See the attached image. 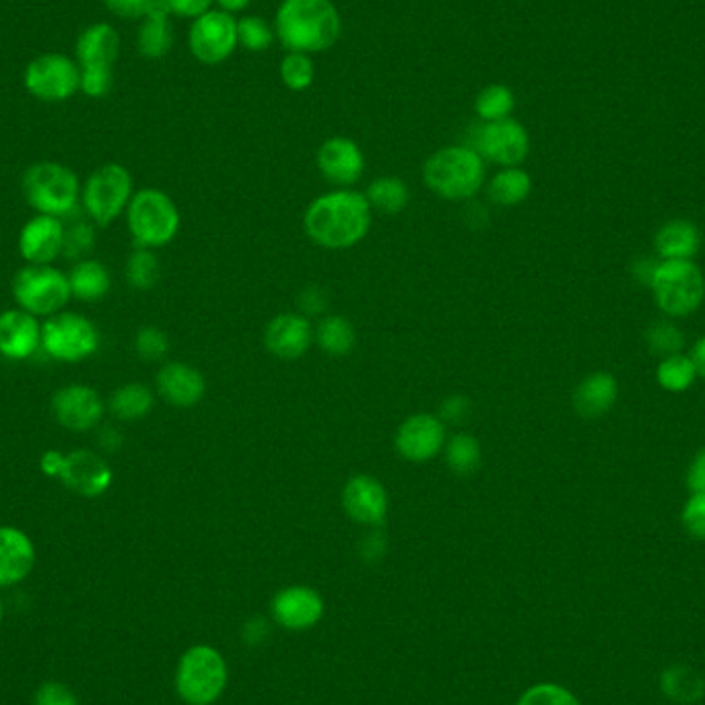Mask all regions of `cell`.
Returning a JSON list of instances; mask_svg holds the SVG:
<instances>
[{"mask_svg":"<svg viewBox=\"0 0 705 705\" xmlns=\"http://www.w3.org/2000/svg\"><path fill=\"white\" fill-rule=\"evenodd\" d=\"M64 463H66V454H62L61 450H48L40 458V468H42L45 477L61 479Z\"/></svg>","mask_w":705,"mask_h":705,"instance_id":"obj_54","label":"cell"},{"mask_svg":"<svg viewBox=\"0 0 705 705\" xmlns=\"http://www.w3.org/2000/svg\"><path fill=\"white\" fill-rule=\"evenodd\" d=\"M122 40L118 30L112 23L97 21L91 23L76 35L75 61L81 71L114 73V66L121 56Z\"/></svg>","mask_w":705,"mask_h":705,"instance_id":"obj_18","label":"cell"},{"mask_svg":"<svg viewBox=\"0 0 705 705\" xmlns=\"http://www.w3.org/2000/svg\"><path fill=\"white\" fill-rule=\"evenodd\" d=\"M702 231L690 219H671L654 234L659 260H693L702 250Z\"/></svg>","mask_w":705,"mask_h":705,"instance_id":"obj_27","label":"cell"},{"mask_svg":"<svg viewBox=\"0 0 705 705\" xmlns=\"http://www.w3.org/2000/svg\"><path fill=\"white\" fill-rule=\"evenodd\" d=\"M516 110V95L508 85L491 83L477 93L475 97V114L479 122H497L511 118Z\"/></svg>","mask_w":705,"mask_h":705,"instance_id":"obj_37","label":"cell"},{"mask_svg":"<svg viewBox=\"0 0 705 705\" xmlns=\"http://www.w3.org/2000/svg\"><path fill=\"white\" fill-rule=\"evenodd\" d=\"M13 298L17 305L35 318L64 312L73 300L69 274L52 265H28L13 279Z\"/></svg>","mask_w":705,"mask_h":705,"instance_id":"obj_9","label":"cell"},{"mask_svg":"<svg viewBox=\"0 0 705 705\" xmlns=\"http://www.w3.org/2000/svg\"><path fill=\"white\" fill-rule=\"evenodd\" d=\"M215 4H217V9L226 11L229 15H238L252 4V0H215Z\"/></svg>","mask_w":705,"mask_h":705,"instance_id":"obj_57","label":"cell"},{"mask_svg":"<svg viewBox=\"0 0 705 705\" xmlns=\"http://www.w3.org/2000/svg\"><path fill=\"white\" fill-rule=\"evenodd\" d=\"M174 45V25L172 15L162 0L153 4L145 19H141V28L136 33V50L143 59L159 61L166 59Z\"/></svg>","mask_w":705,"mask_h":705,"instance_id":"obj_28","label":"cell"},{"mask_svg":"<svg viewBox=\"0 0 705 705\" xmlns=\"http://www.w3.org/2000/svg\"><path fill=\"white\" fill-rule=\"evenodd\" d=\"M446 425L432 413H415L406 417L394 436V448L408 463H427L444 452Z\"/></svg>","mask_w":705,"mask_h":705,"instance_id":"obj_14","label":"cell"},{"mask_svg":"<svg viewBox=\"0 0 705 705\" xmlns=\"http://www.w3.org/2000/svg\"><path fill=\"white\" fill-rule=\"evenodd\" d=\"M470 415V398H466L463 394H452L448 398L442 401L439 405V419L446 425H460L465 423Z\"/></svg>","mask_w":705,"mask_h":705,"instance_id":"obj_47","label":"cell"},{"mask_svg":"<svg viewBox=\"0 0 705 705\" xmlns=\"http://www.w3.org/2000/svg\"><path fill=\"white\" fill-rule=\"evenodd\" d=\"M650 291L666 318H687L704 303V270L693 260H661Z\"/></svg>","mask_w":705,"mask_h":705,"instance_id":"obj_5","label":"cell"},{"mask_svg":"<svg viewBox=\"0 0 705 705\" xmlns=\"http://www.w3.org/2000/svg\"><path fill=\"white\" fill-rule=\"evenodd\" d=\"M644 343L654 357L664 360L676 353H683L687 341H685V332L681 331L671 318H664V320H654L645 329Z\"/></svg>","mask_w":705,"mask_h":705,"instance_id":"obj_38","label":"cell"},{"mask_svg":"<svg viewBox=\"0 0 705 705\" xmlns=\"http://www.w3.org/2000/svg\"><path fill=\"white\" fill-rule=\"evenodd\" d=\"M681 525L691 539L705 540V494H691L681 510Z\"/></svg>","mask_w":705,"mask_h":705,"instance_id":"obj_45","label":"cell"},{"mask_svg":"<svg viewBox=\"0 0 705 705\" xmlns=\"http://www.w3.org/2000/svg\"><path fill=\"white\" fill-rule=\"evenodd\" d=\"M69 283L75 300L97 301L104 300L110 293L112 277H110V270L105 269L104 262L83 258L69 272Z\"/></svg>","mask_w":705,"mask_h":705,"instance_id":"obj_30","label":"cell"},{"mask_svg":"<svg viewBox=\"0 0 705 705\" xmlns=\"http://www.w3.org/2000/svg\"><path fill=\"white\" fill-rule=\"evenodd\" d=\"M697 370L693 365V360L685 353H676L671 357H664L656 367V382L662 391L671 394H683L690 391L697 380Z\"/></svg>","mask_w":705,"mask_h":705,"instance_id":"obj_36","label":"cell"},{"mask_svg":"<svg viewBox=\"0 0 705 705\" xmlns=\"http://www.w3.org/2000/svg\"><path fill=\"white\" fill-rule=\"evenodd\" d=\"M619 401V382L609 372H592L573 391V408L582 419H599Z\"/></svg>","mask_w":705,"mask_h":705,"instance_id":"obj_26","label":"cell"},{"mask_svg":"<svg viewBox=\"0 0 705 705\" xmlns=\"http://www.w3.org/2000/svg\"><path fill=\"white\" fill-rule=\"evenodd\" d=\"M270 613L274 623L286 630H312L324 615V601L310 585H287L274 594Z\"/></svg>","mask_w":705,"mask_h":705,"instance_id":"obj_17","label":"cell"},{"mask_svg":"<svg viewBox=\"0 0 705 705\" xmlns=\"http://www.w3.org/2000/svg\"><path fill=\"white\" fill-rule=\"evenodd\" d=\"M690 357L693 360L695 370H697V375L705 380V334L695 341V345L691 349Z\"/></svg>","mask_w":705,"mask_h":705,"instance_id":"obj_56","label":"cell"},{"mask_svg":"<svg viewBox=\"0 0 705 705\" xmlns=\"http://www.w3.org/2000/svg\"><path fill=\"white\" fill-rule=\"evenodd\" d=\"M343 508L357 525L380 526L388 514V491L372 475H355L345 483Z\"/></svg>","mask_w":705,"mask_h":705,"instance_id":"obj_21","label":"cell"},{"mask_svg":"<svg viewBox=\"0 0 705 705\" xmlns=\"http://www.w3.org/2000/svg\"><path fill=\"white\" fill-rule=\"evenodd\" d=\"M135 196V182L128 167L122 164H104L93 169L81 188V205L91 224L110 226L122 212H126Z\"/></svg>","mask_w":705,"mask_h":705,"instance_id":"obj_8","label":"cell"},{"mask_svg":"<svg viewBox=\"0 0 705 705\" xmlns=\"http://www.w3.org/2000/svg\"><path fill=\"white\" fill-rule=\"evenodd\" d=\"M0 621H2V602H0Z\"/></svg>","mask_w":705,"mask_h":705,"instance_id":"obj_59","label":"cell"},{"mask_svg":"<svg viewBox=\"0 0 705 705\" xmlns=\"http://www.w3.org/2000/svg\"><path fill=\"white\" fill-rule=\"evenodd\" d=\"M162 265L149 248H136L126 262V281L136 291H151L159 283Z\"/></svg>","mask_w":705,"mask_h":705,"instance_id":"obj_39","label":"cell"},{"mask_svg":"<svg viewBox=\"0 0 705 705\" xmlns=\"http://www.w3.org/2000/svg\"><path fill=\"white\" fill-rule=\"evenodd\" d=\"M62 483L73 494L87 499L102 497L114 483V473L100 454L91 450H73L66 454Z\"/></svg>","mask_w":705,"mask_h":705,"instance_id":"obj_19","label":"cell"},{"mask_svg":"<svg viewBox=\"0 0 705 705\" xmlns=\"http://www.w3.org/2000/svg\"><path fill=\"white\" fill-rule=\"evenodd\" d=\"M269 621L265 616H250L241 628V640L246 645H262L269 637Z\"/></svg>","mask_w":705,"mask_h":705,"instance_id":"obj_52","label":"cell"},{"mask_svg":"<svg viewBox=\"0 0 705 705\" xmlns=\"http://www.w3.org/2000/svg\"><path fill=\"white\" fill-rule=\"evenodd\" d=\"M21 190L38 215L69 217L79 209L81 182L75 172L59 162H38L25 169Z\"/></svg>","mask_w":705,"mask_h":705,"instance_id":"obj_4","label":"cell"},{"mask_svg":"<svg viewBox=\"0 0 705 705\" xmlns=\"http://www.w3.org/2000/svg\"><path fill=\"white\" fill-rule=\"evenodd\" d=\"M384 551H386V540L380 537V532H374V535H370V537L363 539V545H361V556H363V559L375 561V559H380V557L384 556Z\"/></svg>","mask_w":705,"mask_h":705,"instance_id":"obj_55","label":"cell"},{"mask_svg":"<svg viewBox=\"0 0 705 705\" xmlns=\"http://www.w3.org/2000/svg\"><path fill=\"white\" fill-rule=\"evenodd\" d=\"M66 227L59 217L35 215L19 234V252L28 265H52L64 248Z\"/></svg>","mask_w":705,"mask_h":705,"instance_id":"obj_22","label":"cell"},{"mask_svg":"<svg viewBox=\"0 0 705 705\" xmlns=\"http://www.w3.org/2000/svg\"><path fill=\"white\" fill-rule=\"evenodd\" d=\"M532 195V178L520 166L501 167L487 184V196L497 207H518Z\"/></svg>","mask_w":705,"mask_h":705,"instance_id":"obj_29","label":"cell"},{"mask_svg":"<svg viewBox=\"0 0 705 705\" xmlns=\"http://www.w3.org/2000/svg\"><path fill=\"white\" fill-rule=\"evenodd\" d=\"M446 465L454 475L468 477L479 470L483 463V450H480L479 439L470 434H456L452 436L444 446Z\"/></svg>","mask_w":705,"mask_h":705,"instance_id":"obj_35","label":"cell"},{"mask_svg":"<svg viewBox=\"0 0 705 705\" xmlns=\"http://www.w3.org/2000/svg\"><path fill=\"white\" fill-rule=\"evenodd\" d=\"M135 349L138 357L147 361L164 360L169 351V339L166 332L157 326H145L136 332Z\"/></svg>","mask_w":705,"mask_h":705,"instance_id":"obj_43","label":"cell"},{"mask_svg":"<svg viewBox=\"0 0 705 705\" xmlns=\"http://www.w3.org/2000/svg\"><path fill=\"white\" fill-rule=\"evenodd\" d=\"M468 147L479 153L489 164L499 167L520 166L530 151V136L522 122L506 118L497 122H479L466 135Z\"/></svg>","mask_w":705,"mask_h":705,"instance_id":"obj_12","label":"cell"},{"mask_svg":"<svg viewBox=\"0 0 705 705\" xmlns=\"http://www.w3.org/2000/svg\"><path fill=\"white\" fill-rule=\"evenodd\" d=\"M298 305H300L301 314L305 315V318L320 315L324 314V310H326V305H329V298H326L324 289L312 286L301 291L300 303H298Z\"/></svg>","mask_w":705,"mask_h":705,"instance_id":"obj_50","label":"cell"},{"mask_svg":"<svg viewBox=\"0 0 705 705\" xmlns=\"http://www.w3.org/2000/svg\"><path fill=\"white\" fill-rule=\"evenodd\" d=\"M35 705H79L73 691L61 683H45L35 693Z\"/></svg>","mask_w":705,"mask_h":705,"instance_id":"obj_49","label":"cell"},{"mask_svg":"<svg viewBox=\"0 0 705 705\" xmlns=\"http://www.w3.org/2000/svg\"><path fill=\"white\" fill-rule=\"evenodd\" d=\"M226 659L210 645H193L182 654L176 690L186 705L215 704L227 687Z\"/></svg>","mask_w":705,"mask_h":705,"instance_id":"obj_7","label":"cell"},{"mask_svg":"<svg viewBox=\"0 0 705 705\" xmlns=\"http://www.w3.org/2000/svg\"><path fill=\"white\" fill-rule=\"evenodd\" d=\"M685 483L691 494H705V446L691 458Z\"/></svg>","mask_w":705,"mask_h":705,"instance_id":"obj_51","label":"cell"},{"mask_svg":"<svg viewBox=\"0 0 705 705\" xmlns=\"http://www.w3.org/2000/svg\"><path fill=\"white\" fill-rule=\"evenodd\" d=\"M23 87L44 104H62L81 91V69L75 56L44 52L31 59L23 71Z\"/></svg>","mask_w":705,"mask_h":705,"instance_id":"obj_10","label":"cell"},{"mask_svg":"<svg viewBox=\"0 0 705 705\" xmlns=\"http://www.w3.org/2000/svg\"><path fill=\"white\" fill-rule=\"evenodd\" d=\"M126 221L136 248H164L180 231V210L174 198L159 188H143L133 196Z\"/></svg>","mask_w":705,"mask_h":705,"instance_id":"obj_6","label":"cell"},{"mask_svg":"<svg viewBox=\"0 0 705 705\" xmlns=\"http://www.w3.org/2000/svg\"><path fill=\"white\" fill-rule=\"evenodd\" d=\"M279 76L289 91L300 93V91L310 90L315 79V64L312 56L303 52H287L279 64Z\"/></svg>","mask_w":705,"mask_h":705,"instance_id":"obj_40","label":"cell"},{"mask_svg":"<svg viewBox=\"0 0 705 705\" xmlns=\"http://www.w3.org/2000/svg\"><path fill=\"white\" fill-rule=\"evenodd\" d=\"M155 405V396L151 388L141 382L124 384L110 396V411L116 419L138 421L147 417Z\"/></svg>","mask_w":705,"mask_h":705,"instance_id":"obj_33","label":"cell"},{"mask_svg":"<svg viewBox=\"0 0 705 705\" xmlns=\"http://www.w3.org/2000/svg\"><path fill=\"white\" fill-rule=\"evenodd\" d=\"M42 349L62 363L90 360L100 349V331L87 315L59 312L42 324Z\"/></svg>","mask_w":705,"mask_h":705,"instance_id":"obj_11","label":"cell"},{"mask_svg":"<svg viewBox=\"0 0 705 705\" xmlns=\"http://www.w3.org/2000/svg\"><path fill=\"white\" fill-rule=\"evenodd\" d=\"M314 343V329L303 314H277L265 329V346L277 360L296 361L303 357Z\"/></svg>","mask_w":705,"mask_h":705,"instance_id":"obj_20","label":"cell"},{"mask_svg":"<svg viewBox=\"0 0 705 705\" xmlns=\"http://www.w3.org/2000/svg\"><path fill=\"white\" fill-rule=\"evenodd\" d=\"M423 180L446 200H470L485 184V159L465 143L442 147L423 164Z\"/></svg>","mask_w":705,"mask_h":705,"instance_id":"obj_3","label":"cell"},{"mask_svg":"<svg viewBox=\"0 0 705 705\" xmlns=\"http://www.w3.org/2000/svg\"><path fill=\"white\" fill-rule=\"evenodd\" d=\"M42 346V324L35 315L15 308L0 314V355L25 361Z\"/></svg>","mask_w":705,"mask_h":705,"instance_id":"obj_23","label":"cell"},{"mask_svg":"<svg viewBox=\"0 0 705 705\" xmlns=\"http://www.w3.org/2000/svg\"><path fill=\"white\" fill-rule=\"evenodd\" d=\"M238 19L221 9H210L193 19L188 30V48L205 66L224 64L238 48Z\"/></svg>","mask_w":705,"mask_h":705,"instance_id":"obj_13","label":"cell"},{"mask_svg":"<svg viewBox=\"0 0 705 705\" xmlns=\"http://www.w3.org/2000/svg\"><path fill=\"white\" fill-rule=\"evenodd\" d=\"M35 566V547L15 526H0V588L23 582Z\"/></svg>","mask_w":705,"mask_h":705,"instance_id":"obj_25","label":"cell"},{"mask_svg":"<svg viewBox=\"0 0 705 705\" xmlns=\"http://www.w3.org/2000/svg\"><path fill=\"white\" fill-rule=\"evenodd\" d=\"M315 164L329 184L336 188H351L365 172V155L353 138L331 136L320 145Z\"/></svg>","mask_w":705,"mask_h":705,"instance_id":"obj_16","label":"cell"},{"mask_svg":"<svg viewBox=\"0 0 705 705\" xmlns=\"http://www.w3.org/2000/svg\"><path fill=\"white\" fill-rule=\"evenodd\" d=\"M157 0H104L105 9L124 21L145 19Z\"/></svg>","mask_w":705,"mask_h":705,"instance_id":"obj_46","label":"cell"},{"mask_svg":"<svg viewBox=\"0 0 705 705\" xmlns=\"http://www.w3.org/2000/svg\"><path fill=\"white\" fill-rule=\"evenodd\" d=\"M372 227V207L365 195L351 188H336L318 196L303 215L308 238L326 250L357 246Z\"/></svg>","mask_w":705,"mask_h":705,"instance_id":"obj_1","label":"cell"},{"mask_svg":"<svg viewBox=\"0 0 705 705\" xmlns=\"http://www.w3.org/2000/svg\"><path fill=\"white\" fill-rule=\"evenodd\" d=\"M272 28L286 52L312 56L339 42L343 19L332 0H281Z\"/></svg>","mask_w":705,"mask_h":705,"instance_id":"obj_2","label":"cell"},{"mask_svg":"<svg viewBox=\"0 0 705 705\" xmlns=\"http://www.w3.org/2000/svg\"><path fill=\"white\" fill-rule=\"evenodd\" d=\"M662 693L676 704H697L705 695V681L690 666H668L661 676Z\"/></svg>","mask_w":705,"mask_h":705,"instance_id":"obj_32","label":"cell"},{"mask_svg":"<svg viewBox=\"0 0 705 705\" xmlns=\"http://www.w3.org/2000/svg\"><path fill=\"white\" fill-rule=\"evenodd\" d=\"M52 415L69 432H90L104 417L105 403L100 392L87 384H69L52 396Z\"/></svg>","mask_w":705,"mask_h":705,"instance_id":"obj_15","label":"cell"},{"mask_svg":"<svg viewBox=\"0 0 705 705\" xmlns=\"http://www.w3.org/2000/svg\"><path fill=\"white\" fill-rule=\"evenodd\" d=\"M314 339L329 357H346L355 349L357 332L345 315H326L320 320Z\"/></svg>","mask_w":705,"mask_h":705,"instance_id":"obj_31","label":"cell"},{"mask_svg":"<svg viewBox=\"0 0 705 705\" xmlns=\"http://www.w3.org/2000/svg\"><path fill=\"white\" fill-rule=\"evenodd\" d=\"M100 444L104 446L105 450H118L122 444L121 434L116 429H104L102 437H100Z\"/></svg>","mask_w":705,"mask_h":705,"instance_id":"obj_58","label":"cell"},{"mask_svg":"<svg viewBox=\"0 0 705 705\" xmlns=\"http://www.w3.org/2000/svg\"><path fill=\"white\" fill-rule=\"evenodd\" d=\"M516 705H580L571 691L556 683H539L522 693Z\"/></svg>","mask_w":705,"mask_h":705,"instance_id":"obj_42","label":"cell"},{"mask_svg":"<svg viewBox=\"0 0 705 705\" xmlns=\"http://www.w3.org/2000/svg\"><path fill=\"white\" fill-rule=\"evenodd\" d=\"M372 210H380L384 215H398L408 207L411 193L405 180L396 176H380L370 182L367 190L363 193Z\"/></svg>","mask_w":705,"mask_h":705,"instance_id":"obj_34","label":"cell"},{"mask_svg":"<svg viewBox=\"0 0 705 705\" xmlns=\"http://www.w3.org/2000/svg\"><path fill=\"white\" fill-rule=\"evenodd\" d=\"M95 246V231L90 221H76L75 226L66 227L64 231V248L62 252L71 258L90 255Z\"/></svg>","mask_w":705,"mask_h":705,"instance_id":"obj_44","label":"cell"},{"mask_svg":"<svg viewBox=\"0 0 705 705\" xmlns=\"http://www.w3.org/2000/svg\"><path fill=\"white\" fill-rule=\"evenodd\" d=\"M274 28L258 15H243L238 19V44L248 52H267L274 42Z\"/></svg>","mask_w":705,"mask_h":705,"instance_id":"obj_41","label":"cell"},{"mask_svg":"<svg viewBox=\"0 0 705 705\" xmlns=\"http://www.w3.org/2000/svg\"><path fill=\"white\" fill-rule=\"evenodd\" d=\"M659 262H661L659 258H650V256L635 258L633 265H631V277H633V281L640 287L650 289L652 281H654L656 269H659Z\"/></svg>","mask_w":705,"mask_h":705,"instance_id":"obj_53","label":"cell"},{"mask_svg":"<svg viewBox=\"0 0 705 705\" xmlns=\"http://www.w3.org/2000/svg\"><path fill=\"white\" fill-rule=\"evenodd\" d=\"M162 4L169 11V15L193 21L210 11L215 0H162Z\"/></svg>","mask_w":705,"mask_h":705,"instance_id":"obj_48","label":"cell"},{"mask_svg":"<svg viewBox=\"0 0 705 705\" xmlns=\"http://www.w3.org/2000/svg\"><path fill=\"white\" fill-rule=\"evenodd\" d=\"M157 391L169 405L193 408L205 398L207 380L193 365L172 361L157 374Z\"/></svg>","mask_w":705,"mask_h":705,"instance_id":"obj_24","label":"cell"}]
</instances>
